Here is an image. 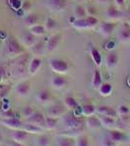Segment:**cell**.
<instances>
[{
    "label": "cell",
    "mask_w": 130,
    "mask_h": 146,
    "mask_svg": "<svg viewBox=\"0 0 130 146\" xmlns=\"http://www.w3.org/2000/svg\"><path fill=\"white\" fill-rule=\"evenodd\" d=\"M27 122L36 125V126H38L42 129H45V117L40 112H34V115L27 119Z\"/></svg>",
    "instance_id": "obj_14"
},
{
    "label": "cell",
    "mask_w": 130,
    "mask_h": 146,
    "mask_svg": "<svg viewBox=\"0 0 130 146\" xmlns=\"http://www.w3.org/2000/svg\"><path fill=\"white\" fill-rule=\"evenodd\" d=\"M109 1H110V0H96L97 3L101 4V5H106V4L109 3Z\"/></svg>",
    "instance_id": "obj_47"
},
{
    "label": "cell",
    "mask_w": 130,
    "mask_h": 146,
    "mask_svg": "<svg viewBox=\"0 0 130 146\" xmlns=\"http://www.w3.org/2000/svg\"><path fill=\"white\" fill-rule=\"evenodd\" d=\"M63 104H64V106L67 108V110H70V111H74L77 108L76 100L70 96H65V98L63 100Z\"/></svg>",
    "instance_id": "obj_25"
},
{
    "label": "cell",
    "mask_w": 130,
    "mask_h": 146,
    "mask_svg": "<svg viewBox=\"0 0 130 146\" xmlns=\"http://www.w3.org/2000/svg\"><path fill=\"white\" fill-rule=\"evenodd\" d=\"M44 27L46 28V31H52L54 30L57 27V22L54 20L53 18L48 17L45 20V23H44Z\"/></svg>",
    "instance_id": "obj_37"
},
{
    "label": "cell",
    "mask_w": 130,
    "mask_h": 146,
    "mask_svg": "<svg viewBox=\"0 0 130 146\" xmlns=\"http://www.w3.org/2000/svg\"><path fill=\"white\" fill-rule=\"evenodd\" d=\"M34 112H35V111H34V108H32L31 106H25V107L23 109V111H22L23 115V116H25L27 119L29 118L30 116H32Z\"/></svg>",
    "instance_id": "obj_40"
},
{
    "label": "cell",
    "mask_w": 130,
    "mask_h": 146,
    "mask_svg": "<svg viewBox=\"0 0 130 146\" xmlns=\"http://www.w3.org/2000/svg\"><path fill=\"white\" fill-rule=\"evenodd\" d=\"M9 146H25L23 143H20V142H16V141L12 140L10 143H9Z\"/></svg>",
    "instance_id": "obj_46"
},
{
    "label": "cell",
    "mask_w": 130,
    "mask_h": 146,
    "mask_svg": "<svg viewBox=\"0 0 130 146\" xmlns=\"http://www.w3.org/2000/svg\"><path fill=\"white\" fill-rule=\"evenodd\" d=\"M66 111H67V108L64 106V104H55L49 109L48 116L52 117V118L60 119L61 117H63L66 114Z\"/></svg>",
    "instance_id": "obj_11"
},
{
    "label": "cell",
    "mask_w": 130,
    "mask_h": 146,
    "mask_svg": "<svg viewBox=\"0 0 130 146\" xmlns=\"http://www.w3.org/2000/svg\"><path fill=\"white\" fill-rule=\"evenodd\" d=\"M102 96H109L113 93V86L110 83H103L100 86V88L97 90Z\"/></svg>",
    "instance_id": "obj_28"
},
{
    "label": "cell",
    "mask_w": 130,
    "mask_h": 146,
    "mask_svg": "<svg viewBox=\"0 0 130 146\" xmlns=\"http://www.w3.org/2000/svg\"><path fill=\"white\" fill-rule=\"evenodd\" d=\"M39 22V16L37 14H29L25 18V23L28 27L37 25Z\"/></svg>",
    "instance_id": "obj_32"
},
{
    "label": "cell",
    "mask_w": 130,
    "mask_h": 146,
    "mask_svg": "<svg viewBox=\"0 0 130 146\" xmlns=\"http://www.w3.org/2000/svg\"><path fill=\"white\" fill-rule=\"evenodd\" d=\"M50 140L49 137L45 135H39L38 137L34 140V146H49Z\"/></svg>",
    "instance_id": "obj_34"
},
{
    "label": "cell",
    "mask_w": 130,
    "mask_h": 146,
    "mask_svg": "<svg viewBox=\"0 0 130 146\" xmlns=\"http://www.w3.org/2000/svg\"><path fill=\"white\" fill-rule=\"evenodd\" d=\"M106 66L108 68H113L117 66V64L119 63V55L117 52L115 51H110L108 53L107 56H106Z\"/></svg>",
    "instance_id": "obj_17"
},
{
    "label": "cell",
    "mask_w": 130,
    "mask_h": 146,
    "mask_svg": "<svg viewBox=\"0 0 130 146\" xmlns=\"http://www.w3.org/2000/svg\"><path fill=\"white\" fill-rule=\"evenodd\" d=\"M20 42L25 49H31V47L36 43V36H34V34L28 31L21 36Z\"/></svg>",
    "instance_id": "obj_13"
},
{
    "label": "cell",
    "mask_w": 130,
    "mask_h": 146,
    "mask_svg": "<svg viewBox=\"0 0 130 146\" xmlns=\"http://www.w3.org/2000/svg\"><path fill=\"white\" fill-rule=\"evenodd\" d=\"M49 67L53 72L59 75L66 74L68 71V63L62 58H51L49 60Z\"/></svg>",
    "instance_id": "obj_2"
},
{
    "label": "cell",
    "mask_w": 130,
    "mask_h": 146,
    "mask_svg": "<svg viewBox=\"0 0 130 146\" xmlns=\"http://www.w3.org/2000/svg\"><path fill=\"white\" fill-rule=\"evenodd\" d=\"M31 49L35 53H41V52H43L44 50L46 51V44H44L43 42H38V43L36 42V43L31 47Z\"/></svg>",
    "instance_id": "obj_39"
},
{
    "label": "cell",
    "mask_w": 130,
    "mask_h": 146,
    "mask_svg": "<svg viewBox=\"0 0 130 146\" xmlns=\"http://www.w3.org/2000/svg\"><path fill=\"white\" fill-rule=\"evenodd\" d=\"M86 13H87V16H92V17H95L96 16V9L92 6H88L86 7Z\"/></svg>",
    "instance_id": "obj_44"
},
{
    "label": "cell",
    "mask_w": 130,
    "mask_h": 146,
    "mask_svg": "<svg viewBox=\"0 0 130 146\" xmlns=\"http://www.w3.org/2000/svg\"><path fill=\"white\" fill-rule=\"evenodd\" d=\"M115 145H117V143L113 142L109 136L105 137L102 141V146H115Z\"/></svg>",
    "instance_id": "obj_43"
},
{
    "label": "cell",
    "mask_w": 130,
    "mask_h": 146,
    "mask_svg": "<svg viewBox=\"0 0 130 146\" xmlns=\"http://www.w3.org/2000/svg\"><path fill=\"white\" fill-rule=\"evenodd\" d=\"M11 140L16 141V142H20V143H23L25 140L27 139L28 137V133L27 131H25L23 129H14L11 133Z\"/></svg>",
    "instance_id": "obj_15"
},
{
    "label": "cell",
    "mask_w": 130,
    "mask_h": 146,
    "mask_svg": "<svg viewBox=\"0 0 130 146\" xmlns=\"http://www.w3.org/2000/svg\"><path fill=\"white\" fill-rule=\"evenodd\" d=\"M22 129H23L25 131H27L28 135H43V131H44V129L40 128V127L36 126V125H34L31 123H27L23 125Z\"/></svg>",
    "instance_id": "obj_19"
},
{
    "label": "cell",
    "mask_w": 130,
    "mask_h": 146,
    "mask_svg": "<svg viewBox=\"0 0 130 146\" xmlns=\"http://www.w3.org/2000/svg\"><path fill=\"white\" fill-rule=\"evenodd\" d=\"M96 112H97V108L94 106L93 104H91V103L84 104L83 106H82L81 113H82V115L85 116V117L93 116V115H95Z\"/></svg>",
    "instance_id": "obj_29"
},
{
    "label": "cell",
    "mask_w": 130,
    "mask_h": 146,
    "mask_svg": "<svg viewBox=\"0 0 130 146\" xmlns=\"http://www.w3.org/2000/svg\"><path fill=\"white\" fill-rule=\"evenodd\" d=\"M28 30H29V32L31 34H34V36H43L44 34H45L46 32V28L44 27V25H39V23H37V25H32V27H28Z\"/></svg>",
    "instance_id": "obj_26"
},
{
    "label": "cell",
    "mask_w": 130,
    "mask_h": 146,
    "mask_svg": "<svg viewBox=\"0 0 130 146\" xmlns=\"http://www.w3.org/2000/svg\"><path fill=\"white\" fill-rule=\"evenodd\" d=\"M1 117L2 118H15V113L12 109H6L1 113Z\"/></svg>",
    "instance_id": "obj_42"
},
{
    "label": "cell",
    "mask_w": 130,
    "mask_h": 146,
    "mask_svg": "<svg viewBox=\"0 0 130 146\" xmlns=\"http://www.w3.org/2000/svg\"><path fill=\"white\" fill-rule=\"evenodd\" d=\"M36 98L41 104H45V103L50 101L51 95L48 91H40L38 93V95L36 96Z\"/></svg>",
    "instance_id": "obj_33"
},
{
    "label": "cell",
    "mask_w": 130,
    "mask_h": 146,
    "mask_svg": "<svg viewBox=\"0 0 130 146\" xmlns=\"http://www.w3.org/2000/svg\"><path fill=\"white\" fill-rule=\"evenodd\" d=\"M57 146H74V142L70 137L59 135L58 140H57Z\"/></svg>",
    "instance_id": "obj_36"
},
{
    "label": "cell",
    "mask_w": 130,
    "mask_h": 146,
    "mask_svg": "<svg viewBox=\"0 0 130 146\" xmlns=\"http://www.w3.org/2000/svg\"><path fill=\"white\" fill-rule=\"evenodd\" d=\"M30 90H31V85L27 81L19 83L15 88V91H16V93H17V95L20 96L21 98H25V96H27L29 95Z\"/></svg>",
    "instance_id": "obj_12"
},
{
    "label": "cell",
    "mask_w": 130,
    "mask_h": 146,
    "mask_svg": "<svg viewBox=\"0 0 130 146\" xmlns=\"http://www.w3.org/2000/svg\"><path fill=\"white\" fill-rule=\"evenodd\" d=\"M117 114L119 116H126L127 114L129 113V108L126 106V105H119V108H117Z\"/></svg>",
    "instance_id": "obj_41"
},
{
    "label": "cell",
    "mask_w": 130,
    "mask_h": 146,
    "mask_svg": "<svg viewBox=\"0 0 130 146\" xmlns=\"http://www.w3.org/2000/svg\"><path fill=\"white\" fill-rule=\"evenodd\" d=\"M74 15L75 19H84L87 17V13H86V9L85 7H83L82 5H76L74 7Z\"/></svg>",
    "instance_id": "obj_31"
},
{
    "label": "cell",
    "mask_w": 130,
    "mask_h": 146,
    "mask_svg": "<svg viewBox=\"0 0 130 146\" xmlns=\"http://www.w3.org/2000/svg\"><path fill=\"white\" fill-rule=\"evenodd\" d=\"M63 35L61 33H56L52 35L48 39L46 43V51L47 52H54L59 48V46L62 43Z\"/></svg>",
    "instance_id": "obj_7"
},
{
    "label": "cell",
    "mask_w": 130,
    "mask_h": 146,
    "mask_svg": "<svg viewBox=\"0 0 130 146\" xmlns=\"http://www.w3.org/2000/svg\"><path fill=\"white\" fill-rule=\"evenodd\" d=\"M84 123L86 125L87 128L90 129H98L102 128V124H101L100 118L95 116V115L90 116V117H86Z\"/></svg>",
    "instance_id": "obj_18"
},
{
    "label": "cell",
    "mask_w": 130,
    "mask_h": 146,
    "mask_svg": "<svg viewBox=\"0 0 130 146\" xmlns=\"http://www.w3.org/2000/svg\"><path fill=\"white\" fill-rule=\"evenodd\" d=\"M72 27L75 28L77 30H86V29H91L90 25H89L88 21L86 18L84 19H75V21L72 23Z\"/></svg>",
    "instance_id": "obj_21"
},
{
    "label": "cell",
    "mask_w": 130,
    "mask_h": 146,
    "mask_svg": "<svg viewBox=\"0 0 130 146\" xmlns=\"http://www.w3.org/2000/svg\"><path fill=\"white\" fill-rule=\"evenodd\" d=\"M117 25V22H104L99 25V33L103 37H110L113 33Z\"/></svg>",
    "instance_id": "obj_5"
},
{
    "label": "cell",
    "mask_w": 130,
    "mask_h": 146,
    "mask_svg": "<svg viewBox=\"0 0 130 146\" xmlns=\"http://www.w3.org/2000/svg\"><path fill=\"white\" fill-rule=\"evenodd\" d=\"M45 5L51 12H63L68 5V0H45Z\"/></svg>",
    "instance_id": "obj_4"
},
{
    "label": "cell",
    "mask_w": 130,
    "mask_h": 146,
    "mask_svg": "<svg viewBox=\"0 0 130 146\" xmlns=\"http://www.w3.org/2000/svg\"><path fill=\"white\" fill-rule=\"evenodd\" d=\"M103 84L102 81V75H101L100 71L98 69H95L93 74V78H92V82H91V86L94 90H98L100 88V86Z\"/></svg>",
    "instance_id": "obj_27"
},
{
    "label": "cell",
    "mask_w": 130,
    "mask_h": 146,
    "mask_svg": "<svg viewBox=\"0 0 130 146\" xmlns=\"http://www.w3.org/2000/svg\"><path fill=\"white\" fill-rule=\"evenodd\" d=\"M0 124L2 126L6 127L8 129H22L23 127V123L19 118H2L0 120Z\"/></svg>",
    "instance_id": "obj_9"
},
{
    "label": "cell",
    "mask_w": 130,
    "mask_h": 146,
    "mask_svg": "<svg viewBox=\"0 0 130 146\" xmlns=\"http://www.w3.org/2000/svg\"><path fill=\"white\" fill-rule=\"evenodd\" d=\"M108 136L112 139L115 143H123L128 140V136H127L123 131H119V129H111L108 133Z\"/></svg>",
    "instance_id": "obj_10"
},
{
    "label": "cell",
    "mask_w": 130,
    "mask_h": 146,
    "mask_svg": "<svg viewBox=\"0 0 130 146\" xmlns=\"http://www.w3.org/2000/svg\"><path fill=\"white\" fill-rule=\"evenodd\" d=\"M82 127L80 128H76V129H67L66 131H61V133H59V135L62 136H68V137H77V136L81 135L82 133Z\"/></svg>",
    "instance_id": "obj_24"
},
{
    "label": "cell",
    "mask_w": 130,
    "mask_h": 146,
    "mask_svg": "<svg viewBox=\"0 0 130 146\" xmlns=\"http://www.w3.org/2000/svg\"><path fill=\"white\" fill-rule=\"evenodd\" d=\"M25 48L15 37L9 36L7 38L5 47H4V54L8 58H16V56H22L23 54H25Z\"/></svg>",
    "instance_id": "obj_1"
},
{
    "label": "cell",
    "mask_w": 130,
    "mask_h": 146,
    "mask_svg": "<svg viewBox=\"0 0 130 146\" xmlns=\"http://www.w3.org/2000/svg\"><path fill=\"white\" fill-rule=\"evenodd\" d=\"M58 122H59V119H57V118H52V117H49V116L45 117V129H49V131L56 129L57 125H58Z\"/></svg>",
    "instance_id": "obj_35"
},
{
    "label": "cell",
    "mask_w": 130,
    "mask_h": 146,
    "mask_svg": "<svg viewBox=\"0 0 130 146\" xmlns=\"http://www.w3.org/2000/svg\"></svg>",
    "instance_id": "obj_48"
},
{
    "label": "cell",
    "mask_w": 130,
    "mask_h": 146,
    "mask_svg": "<svg viewBox=\"0 0 130 146\" xmlns=\"http://www.w3.org/2000/svg\"><path fill=\"white\" fill-rule=\"evenodd\" d=\"M64 124H65L66 129H76L80 128V127L83 126L84 124V120L81 117H78L76 115L72 114H68V115H64Z\"/></svg>",
    "instance_id": "obj_3"
},
{
    "label": "cell",
    "mask_w": 130,
    "mask_h": 146,
    "mask_svg": "<svg viewBox=\"0 0 130 146\" xmlns=\"http://www.w3.org/2000/svg\"><path fill=\"white\" fill-rule=\"evenodd\" d=\"M97 112L99 113L102 116H107V117H112V118H117V113L113 108L107 106V105H103V106H100L97 108Z\"/></svg>",
    "instance_id": "obj_22"
},
{
    "label": "cell",
    "mask_w": 130,
    "mask_h": 146,
    "mask_svg": "<svg viewBox=\"0 0 130 146\" xmlns=\"http://www.w3.org/2000/svg\"><path fill=\"white\" fill-rule=\"evenodd\" d=\"M105 16L110 22H119L122 19V13L117 6H110L105 12Z\"/></svg>",
    "instance_id": "obj_8"
},
{
    "label": "cell",
    "mask_w": 130,
    "mask_h": 146,
    "mask_svg": "<svg viewBox=\"0 0 130 146\" xmlns=\"http://www.w3.org/2000/svg\"><path fill=\"white\" fill-rule=\"evenodd\" d=\"M67 79L64 76H62V75H57V76H54L51 79V86L55 90H62V89H64L67 86Z\"/></svg>",
    "instance_id": "obj_16"
},
{
    "label": "cell",
    "mask_w": 130,
    "mask_h": 146,
    "mask_svg": "<svg viewBox=\"0 0 130 146\" xmlns=\"http://www.w3.org/2000/svg\"><path fill=\"white\" fill-rule=\"evenodd\" d=\"M99 118H100L101 124H102V127H104V128L112 129L115 125V119L112 118V117H107V116H102V115H100Z\"/></svg>",
    "instance_id": "obj_30"
},
{
    "label": "cell",
    "mask_w": 130,
    "mask_h": 146,
    "mask_svg": "<svg viewBox=\"0 0 130 146\" xmlns=\"http://www.w3.org/2000/svg\"><path fill=\"white\" fill-rule=\"evenodd\" d=\"M117 38L121 43H128L130 41V23H123L117 30Z\"/></svg>",
    "instance_id": "obj_6"
},
{
    "label": "cell",
    "mask_w": 130,
    "mask_h": 146,
    "mask_svg": "<svg viewBox=\"0 0 130 146\" xmlns=\"http://www.w3.org/2000/svg\"><path fill=\"white\" fill-rule=\"evenodd\" d=\"M74 146H90V145H89V140L86 136L79 135L75 139Z\"/></svg>",
    "instance_id": "obj_38"
},
{
    "label": "cell",
    "mask_w": 130,
    "mask_h": 146,
    "mask_svg": "<svg viewBox=\"0 0 130 146\" xmlns=\"http://www.w3.org/2000/svg\"><path fill=\"white\" fill-rule=\"evenodd\" d=\"M115 1V5L119 9H121L125 4V0H113Z\"/></svg>",
    "instance_id": "obj_45"
},
{
    "label": "cell",
    "mask_w": 130,
    "mask_h": 146,
    "mask_svg": "<svg viewBox=\"0 0 130 146\" xmlns=\"http://www.w3.org/2000/svg\"><path fill=\"white\" fill-rule=\"evenodd\" d=\"M90 56L97 67L102 65V62H103L102 55H101V53L99 52V50L97 48H95V47H91L90 48Z\"/></svg>",
    "instance_id": "obj_23"
},
{
    "label": "cell",
    "mask_w": 130,
    "mask_h": 146,
    "mask_svg": "<svg viewBox=\"0 0 130 146\" xmlns=\"http://www.w3.org/2000/svg\"><path fill=\"white\" fill-rule=\"evenodd\" d=\"M42 65V60L39 58H32L28 64V73L30 75H35Z\"/></svg>",
    "instance_id": "obj_20"
}]
</instances>
